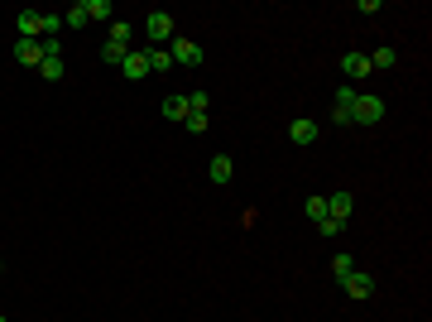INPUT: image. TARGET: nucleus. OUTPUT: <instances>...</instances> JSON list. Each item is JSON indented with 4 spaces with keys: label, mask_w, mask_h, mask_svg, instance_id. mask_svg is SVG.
Segmentation results:
<instances>
[{
    "label": "nucleus",
    "mask_w": 432,
    "mask_h": 322,
    "mask_svg": "<svg viewBox=\"0 0 432 322\" xmlns=\"http://www.w3.org/2000/svg\"><path fill=\"white\" fill-rule=\"evenodd\" d=\"M384 116V101L375 92H355V106H351V125H379Z\"/></svg>",
    "instance_id": "obj_1"
},
{
    "label": "nucleus",
    "mask_w": 432,
    "mask_h": 322,
    "mask_svg": "<svg viewBox=\"0 0 432 322\" xmlns=\"http://www.w3.org/2000/svg\"><path fill=\"white\" fill-rule=\"evenodd\" d=\"M144 34H149V49H159V44H173V15L154 10V15L144 20Z\"/></svg>",
    "instance_id": "obj_2"
},
{
    "label": "nucleus",
    "mask_w": 432,
    "mask_h": 322,
    "mask_svg": "<svg viewBox=\"0 0 432 322\" xmlns=\"http://www.w3.org/2000/svg\"><path fill=\"white\" fill-rule=\"evenodd\" d=\"M168 58H173V63H183V68H197L207 54H202L192 39H178V34H173V49H168Z\"/></svg>",
    "instance_id": "obj_3"
},
{
    "label": "nucleus",
    "mask_w": 432,
    "mask_h": 322,
    "mask_svg": "<svg viewBox=\"0 0 432 322\" xmlns=\"http://www.w3.org/2000/svg\"><path fill=\"white\" fill-rule=\"evenodd\" d=\"M341 284H346V294H351V298H370V294H375V279H370L365 269H351Z\"/></svg>",
    "instance_id": "obj_4"
},
{
    "label": "nucleus",
    "mask_w": 432,
    "mask_h": 322,
    "mask_svg": "<svg viewBox=\"0 0 432 322\" xmlns=\"http://www.w3.org/2000/svg\"><path fill=\"white\" fill-rule=\"evenodd\" d=\"M15 58H20L25 68H39V63H44V44H39V39H20V44H15Z\"/></svg>",
    "instance_id": "obj_5"
},
{
    "label": "nucleus",
    "mask_w": 432,
    "mask_h": 322,
    "mask_svg": "<svg viewBox=\"0 0 432 322\" xmlns=\"http://www.w3.org/2000/svg\"><path fill=\"white\" fill-rule=\"evenodd\" d=\"M351 192H331V197H326V216H331V221H341V226H346V216H351Z\"/></svg>",
    "instance_id": "obj_6"
},
{
    "label": "nucleus",
    "mask_w": 432,
    "mask_h": 322,
    "mask_svg": "<svg viewBox=\"0 0 432 322\" xmlns=\"http://www.w3.org/2000/svg\"><path fill=\"white\" fill-rule=\"evenodd\" d=\"M44 34V10H20V39H39Z\"/></svg>",
    "instance_id": "obj_7"
},
{
    "label": "nucleus",
    "mask_w": 432,
    "mask_h": 322,
    "mask_svg": "<svg viewBox=\"0 0 432 322\" xmlns=\"http://www.w3.org/2000/svg\"><path fill=\"white\" fill-rule=\"evenodd\" d=\"M341 63H346V78H351V82H360V78L375 73V68H370V54H346Z\"/></svg>",
    "instance_id": "obj_8"
},
{
    "label": "nucleus",
    "mask_w": 432,
    "mask_h": 322,
    "mask_svg": "<svg viewBox=\"0 0 432 322\" xmlns=\"http://www.w3.org/2000/svg\"><path fill=\"white\" fill-rule=\"evenodd\" d=\"M120 73L130 82H139L144 73H149V54H125V63H120Z\"/></svg>",
    "instance_id": "obj_9"
},
{
    "label": "nucleus",
    "mask_w": 432,
    "mask_h": 322,
    "mask_svg": "<svg viewBox=\"0 0 432 322\" xmlns=\"http://www.w3.org/2000/svg\"><path fill=\"white\" fill-rule=\"evenodd\" d=\"M351 106H355V92L346 87V92H336V111H331V120L336 125H351Z\"/></svg>",
    "instance_id": "obj_10"
},
{
    "label": "nucleus",
    "mask_w": 432,
    "mask_h": 322,
    "mask_svg": "<svg viewBox=\"0 0 432 322\" xmlns=\"http://www.w3.org/2000/svg\"><path fill=\"white\" fill-rule=\"evenodd\" d=\"M288 140H293V144H312V140H317V125L303 116V120H293V125H288Z\"/></svg>",
    "instance_id": "obj_11"
},
{
    "label": "nucleus",
    "mask_w": 432,
    "mask_h": 322,
    "mask_svg": "<svg viewBox=\"0 0 432 322\" xmlns=\"http://www.w3.org/2000/svg\"><path fill=\"white\" fill-rule=\"evenodd\" d=\"M163 116H168V120H188V97H183V92L163 97Z\"/></svg>",
    "instance_id": "obj_12"
},
{
    "label": "nucleus",
    "mask_w": 432,
    "mask_h": 322,
    "mask_svg": "<svg viewBox=\"0 0 432 322\" xmlns=\"http://www.w3.org/2000/svg\"><path fill=\"white\" fill-rule=\"evenodd\" d=\"M39 73H44V82H63V73H68V63H63V54H49L44 63H39Z\"/></svg>",
    "instance_id": "obj_13"
},
{
    "label": "nucleus",
    "mask_w": 432,
    "mask_h": 322,
    "mask_svg": "<svg viewBox=\"0 0 432 322\" xmlns=\"http://www.w3.org/2000/svg\"><path fill=\"white\" fill-rule=\"evenodd\" d=\"M207 173H212V183H231V154H216L207 163Z\"/></svg>",
    "instance_id": "obj_14"
},
{
    "label": "nucleus",
    "mask_w": 432,
    "mask_h": 322,
    "mask_svg": "<svg viewBox=\"0 0 432 322\" xmlns=\"http://www.w3.org/2000/svg\"><path fill=\"white\" fill-rule=\"evenodd\" d=\"M168 68H173L168 49H149V73H168Z\"/></svg>",
    "instance_id": "obj_15"
},
{
    "label": "nucleus",
    "mask_w": 432,
    "mask_h": 322,
    "mask_svg": "<svg viewBox=\"0 0 432 322\" xmlns=\"http://www.w3.org/2000/svg\"><path fill=\"white\" fill-rule=\"evenodd\" d=\"M125 54H130V49H125V44H110V39H106V49H101V58H106L110 68H120V63H125Z\"/></svg>",
    "instance_id": "obj_16"
},
{
    "label": "nucleus",
    "mask_w": 432,
    "mask_h": 322,
    "mask_svg": "<svg viewBox=\"0 0 432 322\" xmlns=\"http://www.w3.org/2000/svg\"><path fill=\"white\" fill-rule=\"evenodd\" d=\"M87 5V20H110V0H82Z\"/></svg>",
    "instance_id": "obj_17"
},
{
    "label": "nucleus",
    "mask_w": 432,
    "mask_h": 322,
    "mask_svg": "<svg viewBox=\"0 0 432 322\" xmlns=\"http://www.w3.org/2000/svg\"><path fill=\"white\" fill-rule=\"evenodd\" d=\"M183 125H188L192 135H207V130H212V116H197V111H188V120H183Z\"/></svg>",
    "instance_id": "obj_18"
},
{
    "label": "nucleus",
    "mask_w": 432,
    "mask_h": 322,
    "mask_svg": "<svg viewBox=\"0 0 432 322\" xmlns=\"http://www.w3.org/2000/svg\"><path fill=\"white\" fill-rule=\"evenodd\" d=\"M63 25H72V29H82V25H91V20H87V5H72V10H68V15H63Z\"/></svg>",
    "instance_id": "obj_19"
},
{
    "label": "nucleus",
    "mask_w": 432,
    "mask_h": 322,
    "mask_svg": "<svg viewBox=\"0 0 432 322\" xmlns=\"http://www.w3.org/2000/svg\"><path fill=\"white\" fill-rule=\"evenodd\" d=\"M183 97H188V111L207 116V106H212V97H207V92H183Z\"/></svg>",
    "instance_id": "obj_20"
},
{
    "label": "nucleus",
    "mask_w": 432,
    "mask_h": 322,
    "mask_svg": "<svg viewBox=\"0 0 432 322\" xmlns=\"http://www.w3.org/2000/svg\"><path fill=\"white\" fill-rule=\"evenodd\" d=\"M130 34H135V29L125 25V20H115V25H110V44H125V49H130Z\"/></svg>",
    "instance_id": "obj_21"
},
{
    "label": "nucleus",
    "mask_w": 432,
    "mask_h": 322,
    "mask_svg": "<svg viewBox=\"0 0 432 322\" xmlns=\"http://www.w3.org/2000/svg\"><path fill=\"white\" fill-rule=\"evenodd\" d=\"M399 63V54L394 49H379V54H370V68H394Z\"/></svg>",
    "instance_id": "obj_22"
},
{
    "label": "nucleus",
    "mask_w": 432,
    "mask_h": 322,
    "mask_svg": "<svg viewBox=\"0 0 432 322\" xmlns=\"http://www.w3.org/2000/svg\"><path fill=\"white\" fill-rule=\"evenodd\" d=\"M351 269H355V260H351V255H336V260H331V274H336V279H346Z\"/></svg>",
    "instance_id": "obj_23"
},
{
    "label": "nucleus",
    "mask_w": 432,
    "mask_h": 322,
    "mask_svg": "<svg viewBox=\"0 0 432 322\" xmlns=\"http://www.w3.org/2000/svg\"><path fill=\"white\" fill-rule=\"evenodd\" d=\"M307 216L322 221V216H326V197H307Z\"/></svg>",
    "instance_id": "obj_24"
},
{
    "label": "nucleus",
    "mask_w": 432,
    "mask_h": 322,
    "mask_svg": "<svg viewBox=\"0 0 432 322\" xmlns=\"http://www.w3.org/2000/svg\"><path fill=\"white\" fill-rule=\"evenodd\" d=\"M317 231H322L326 241H331V236H341V221H331V216H322V221H317Z\"/></svg>",
    "instance_id": "obj_25"
},
{
    "label": "nucleus",
    "mask_w": 432,
    "mask_h": 322,
    "mask_svg": "<svg viewBox=\"0 0 432 322\" xmlns=\"http://www.w3.org/2000/svg\"><path fill=\"white\" fill-rule=\"evenodd\" d=\"M0 322H5V318H0Z\"/></svg>",
    "instance_id": "obj_26"
}]
</instances>
